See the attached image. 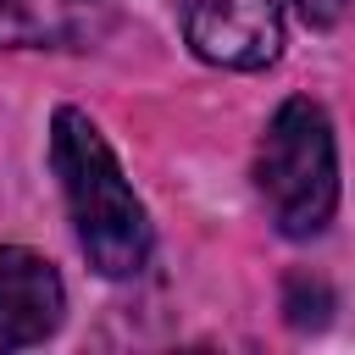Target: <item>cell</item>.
Listing matches in <instances>:
<instances>
[{"instance_id":"obj_1","label":"cell","mask_w":355,"mask_h":355,"mask_svg":"<svg viewBox=\"0 0 355 355\" xmlns=\"http://www.w3.org/2000/svg\"><path fill=\"white\" fill-rule=\"evenodd\" d=\"M50 161L72 211V233L78 250L89 255V266L100 277H133L150 261V216L144 200L133 194V183L122 178L105 133L78 111L61 105L50 122Z\"/></svg>"},{"instance_id":"obj_2","label":"cell","mask_w":355,"mask_h":355,"mask_svg":"<svg viewBox=\"0 0 355 355\" xmlns=\"http://www.w3.org/2000/svg\"><path fill=\"white\" fill-rule=\"evenodd\" d=\"M255 189L283 239H316L338 205L333 122L316 100H283L255 150Z\"/></svg>"},{"instance_id":"obj_3","label":"cell","mask_w":355,"mask_h":355,"mask_svg":"<svg viewBox=\"0 0 355 355\" xmlns=\"http://www.w3.org/2000/svg\"><path fill=\"white\" fill-rule=\"evenodd\" d=\"M183 39L211 67L255 72L283 50V11L277 0H183Z\"/></svg>"},{"instance_id":"obj_4","label":"cell","mask_w":355,"mask_h":355,"mask_svg":"<svg viewBox=\"0 0 355 355\" xmlns=\"http://www.w3.org/2000/svg\"><path fill=\"white\" fill-rule=\"evenodd\" d=\"M61 311H67V294L55 266L33 250L6 244L0 250V355L50 338L61 327Z\"/></svg>"},{"instance_id":"obj_5","label":"cell","mask_w":355,"mask_h":355,"mask_svg":"<svg viewBox=\"0 0 355 355\" xmlns=\"http://www.w3.org/2000/svg\"><path fill=\"white\" fill-rule=\"evenodd\" d=\"M105 28L94 0H0V50H67Z\"/></svg>"},{"instance_id":"obj_6","label":"cell","mask_w":355,"mask_h":355,"mask_svg":"<svg viewBox=\"0 0 355 355\" xmlns=\"http://www.w3.org/2000/svg\"><path fill=\"white\" fill-rule=\"evenodd\" d=\"M283 311H288V322H294V327H322V322H327V311H333V300H327V288H322V283L288 277Z\"/></svg>"},{"instance_id":"obj_7","label":"cell","mask_w":355,"mask_h":355,"mask_svg":"<svg viewBox=\"0 0 355 355\" xmlns=\"http://www.w3.org/2000/svg\"><path fill=\"white\" fill-rule=\"evenodd\" d=\"M294 6H300V17H305V22L327 28V22H338V17H344V6H349V0H294Z\"/></svg>"}]
</instances>
